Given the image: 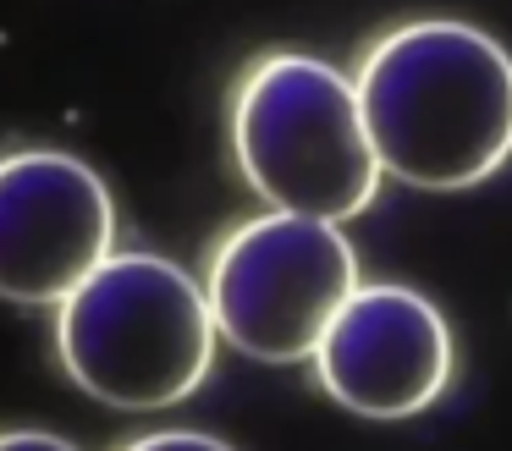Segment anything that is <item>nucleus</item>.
<instances>
[{"instance_id":"obj_2","label":"nucleus","mask_w":512,"mask_h":451,"mask_svg":"<svg viewBox=\"0 0 512 451\" xmlns=\"http://www.w3.org/2000/svg\"><path fill=\"white\" fill-rule=\"evenodd\" d=\"M204 286L160 253H111L56 303V358L78 391L122 413L177 407L215 363Z\"/></svg>"},{"instance_id":"obj_4","label":"nucleus","mask_w":512,"mask_h":451,"mask_svg":"<svg viewBox=\"0 0 512 451\" xmlns=\"http://www.w3.org/2000/svg\"><path fill=\"white\" fill-rule=\"evenodd\" d=\"M358 292V253L336 220L270 209L215 248L204 297L215 330L259 363H303Z\"/></svg>"},{"instance_id":"obj_3","label":"nucleus","mask_w":512,"mask_h":451,"mask_svg":"<svg viewBox=\"0 0 512 451\" xmlns=\"http://www.w3.org/2000/svg\"><path fill=\"white\" fill-rule=\"evenodd\" d=\"M232 154L270 209L353 220L375 204L380 160L353 77L320 55H265L232 94Z\"/></svg>"},{"instance_id":"obj_1","label":"nucleus","mask_w":512,"mask_h":451,"mask_svg":"<svg viewBox=\"0 0 512 451\" xmlns=\"http://www.w3.org/2000/svg\"><path fill=\"white\" fill-rule=\"evenodd\" d=\"M358 110L380 171L457 193L512 160V55L457 17L402 22L358 61Z\"/></svg>"},{"instance_id":"obj_7","label":"nucleus","mask_w":512,"mask_h":451,"mask_svg":"<svg viewBox=\"0 0 512 451\" xmlns=\"http://www.w3.org/2000/svg\"><path fill=\"white\" fill-rule=\"evenodd\" d=\"M122 451H237L221 435H204V429H155V435L127 440Z\"/></svg>"},{"instance_id":"obj_8","label":"nucleus","mask_w":512,"mask_h":451,"mask_svg":"<svg viewBox=\"0 0 512 451\" xmlns=\"http://www.w3.org/2000/svg\"><path fill=\"white\" fill-rule=\"evenodd\" d=\"M0 451H78L50 429H0Z\"/></svg>"},{"instance_id":"obj_6","label":"nucleus","mask_w":512,"mask_h":451,"mask_svg":"<svg viewBox=\"0 0 512 451\" xmlns=\"http://www.w3.org/2000/svg\"><path fill=\"white\" fill-rule=\"evenodd\" d=\"M314 374L358 418H413L452 380V330L413 286H358L314 347Z\"/></svg>"},{"instance_id":"obj_5","label":"nucleus","mask_w":512,"mask_h":451,"mask_svg":"<svg viewBox=\"0 0 512 451\" xmlns=\"http://www.w3.org/2000/svg\"><path fill=\"white\" fill-rule=\"evenodd\" d=\"M116 242V204L89 160L67 149L0 154V297L61 303Z\"/></svg>"}]
</instances>
